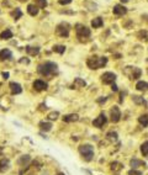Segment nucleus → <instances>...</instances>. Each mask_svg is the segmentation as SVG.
<instances>
[{
    "label": "nucleus",
    "instance_id": "nucleus-1",
    "mask_svg": "<svg viewBox=\"0 0 148 175\" xmlns=\"http://www.w3.org/2000/svg\"><path fill=\"white\" fill-rule=\"evenodd\" d=\"M37 72L43 77H52L58 73V65L53 62H46V63H43V64L38 65Z\"/></svg>",
    "mask_w": 148,
    "mask_h": 175
},
{
    "label": "nucleus",
    "instance_id": "nucleus-2",
    "mask_svg": "<svg viewBox=\"0 0 148 175\" xmlns=\"http://www.w3.org/2000/svg\"><path fill=\"white\" fill-rule=\"evenodd\" d=\"M106 63H107L106 57H96V55L90 57L87 61V64L90 69H100V68H102L104 65H106Z\"/></svg>",
    "mask_w": 148,
    "mask_h": 175
},
{
    "label": "nucleus",
    "instance_id": "nucleus-3",
    "mask_svg": "<svg viewBox=\"0 0 148 175\" xmlns=\"http://www.w3.org/2000/svg\"><path fill=\"white\" fill-rule=\"evenodd\" d=\"M79 153L87 162H90L94 157V147L90 144H83L79 147Z\"/></svg>",
    "mask_w": 148,
    "mask_h": 175
},
{
    "label": "nucleus",
    "instance_id": "nucleus-4",
    "mask_svg": "<svg viewBox=\"0 0 148 175\" xmlns=\"http://www.w3.org/2000/svg\"><path fill=\"white\" fill-rule=\"evenodd\" d=\"M75 32H77V36L79 38H87V37H90V30H89L87 26L81 25V24H77L75 25Z\"/></svg>",
    "mask_w": 148,
    "mask_h": 175
},
{
    "label": "nucleus",
    "instance_id": "nucleus-5",
    "mask_svg": "<svg viewBox=\"0 0 148 175\" xmlns=\"http://www.w3.org/2000/svg\"><path fill=\"white\" fill-rule=\"evenodd\" d=\"M69 31H70V26L67 22H62L56 27V33L61 37H68L69 36Z\"/></svg>",
    "mask_w": 148,
    "mask_h": 175
},
{
    "label": "nucleus",
    "instance_id": "nucleus-6",
    "mask_svg": "<svg viewBox=\"0 0 148 175\" xmlns=\"http://www.w3.org/2000/svg\"><path fill=\"white\" fill-rule=\"evenodd\" d=\"M124 73L130 78V79H138V78L141 77V74H142L141 69L136 68V67H126Z\"/></svg>",
    "mask_w": 148,
    "mask_h": 175
},
{
    "label": "nucleus",
    "instance_id": "nucleus-7",
    "mask_svg": "<svg viewBox=\"0 0 148 175\" xmlns=\"http://www.w3.org/2000/svg\"><path fill=\"white\" fill-rule=\"evenodd\" d=\"M101 80L104 84H114L115 80H116V74L111 72H106L101 75Z\"/></svg>",
    "mask_w": 148,
    "mask_h": 175
},
{
    "label": "nucleus",
    "instance_id": "nucleus-8",
    "mask_svg": "<svg viewBox=\"0 0 148 175\" xmlns=\"http://www.w3.org/2000/svg\"><path fill=\"white\" fill-rule=\"evenodd\" d=\"M110 117H111V122L116 123V122L120 121L121 118V112H120V109L117 106H114L112 109L110 110Z\"/></svg>",
    "mask_w": 148,
    "mask_h": 175
},
{
    "label": "nucleus",
    "instance_id": "nucleus-9",
    "mask_svg": "<svg viewBox=\"0 0 148 175\" xmlns=\"http://www.w3.org/2000/svg\"><path fill=\"white\" fill-rule=\"evenodd\" d=\"M33 88H35V90H37V91H43V90H47L48 89V84L41 79H37L33 81Z\"/></svg>",
    "mask_w": 148,
    "mask_h": 175
},
{
    "label": "nucleus",
    "instance_id": "nucleus-10",
    "mask_svg": "<svg viewBox=\"0 0 148 175\" xmlns=\"http://www.w3.org/2000/svg\"><path fill=\"white\" fill-rule=\"evenodd\" d=\"M107 122V118H106V116L104 114H101V115H99L98 117L94 120V122H92V125L95 126V127H98V128H101L104 125H105Z\"/></svg>",
    "mask_w": 148,
    "mask_h": 175
},
{
    "label": "nucleus",
    "instance_id": "nucleus-11",
    "mask_svg": "<svg viewBox=\"0 0 148 175\" xmlns=\"http://www.w3.org/2000/svg\"><path fill=\"white\" fill-rule=\"evenodd\" d=\"M10 90H11V94L13 95H17V94H21L22 92V88L21 85L18 83H15V81H13V83H10Z\"/></svg>",
    "mask_w": 148,
    "mask_h": 175
},
{
    "label": "nucleus",
    "instance_id": "nucleus-12",
    "mask_svg": "<svg viewBox=\"0 0 148 175\" xmlns=\"http://www.w3.org/2000/svg\"><path fill=\"white\" fill-rule=\"evenodd\" d=\"M112 11H114V14L116 15V16H124V15L127 13V9H126L124 5H115Z\"/></svg>",
    "mask_w": 148,
    "mask_h": 175
},
{
    "label": "nucleus",
    "instance_id": "nucleus-13",
    "mask_svg": "<svg viewBox=\"0 0 148 175\" xmlns=\"http://www.w3.org/2000/svg\"><path fill=\"white\" fill-rule=\"evenodd\" d=\"M31 162V157H30V155H21L20 158H18V160H17V164L20 165V166H22V168H26V166L28 165V163Z\"/></svg>",
    "mask_w": 148,
    "mask_h": 175
},
{
    "label": "nucleus",
    "instance_id": "nucleus-14",
    "mask_svg": "<svg viewBox=\"0 0 148 175\" xmlns=\"http://www.w3.org/2000/svg\"><path fill=\"white\" fill-rule=\"evenodd\" d=\"M11 58H13V53L10 50L5 48V50L0 51V61H9Z\"/></svg>",
    "mask_w": 148,
    "mask_h": 175
},
{
    "label": "nucleus",
    "instance_id": "nucleus-15",
    "mask_svg": "<svg viewBox=\"0 0 148 175\" xmlns=\"http://www.w3.org/2000/svg\"><path fill=\"white\" fill-rule=\"evenodd\" d=\"M9 166H10L9 159H6V158L0 159V173H5L9 169Z\"/></svg>",
    "mask_w": 148,
    "mask_h": 175
},
{
    "label": "nucleus",
    "instance_id": "nucleus-16",
    "mask_svg": "<svg viewBox=\"0 0 148 175\" xmlns=\"http://www.w3.org/2000/svg\"><path fill=\"white\" fill-rule=\"evenodd\" d=\"M78 120H79V116H78L77 114H69L63 117V121L64 122H75Z\"/></svg>",
    "mask_w": 148,
    "mask_h": 175
},
{
    "label": "nucleus",
    "instance_id": "nucleus-17",
    "mask_svg": "<svg viewBox=\"0 0 148 175\" xmlns=\"http://www.w3.org/2000/svg\"><path fill=\"white\" fill-rule=\"evenodd\" d=\"M27 13L31 15V16H36V15L38 14V7H37L35 4H30V5H27Z\"/></svg>",
    "mask_w": 148,
    "mask_h": 175
},
{
    "label": "nucleus",
    "instance_id": "nucleus-18",
    "mask_svg": "<svg viewBox=\"0 0 148 175\" xmlns=\"http://www.w3.org/2000/svg\"><path fill=\"white\" fill-rule=\"evenodd\" d=\"M40 128H41V131H44V132H48V131H51L52 129V123L51 122H40Z\"/></svg>",
    "mask_w": 148,
    "mask_h": 175
},
{
    "label": "nucleus",
    "instance_id": "nucleus-19",
    "mask_svg": "<svg viewBox=\"0 0 148 175\" xmlns=\"http://www.w3.org/2000/svg\"><path fill=\"white\" fill-rule=\"evenodd\" d=\"M136 89L139 91H147L148 90V83L147 81H138L136 84Z\"/></svg>",
    "mask_w": 148,
    "mask_h": 175
},
{
    "label": "nucleus",
    "instance_id": "nucleus-20",
    "mask_svg": "<svg viewBox=\"0 0 148 175\" xmlns=\"http://www.w3.org/2000/svg\"><path fill=\"white\" fill-rule=\"evenodd\" d=\"M0 38H1V40H10V38H13V32H11V30L6 28L5 31H3L1 33H0Z\"/></svg>",
    "mask_w": 148,
    "mask_h": 175
},
{
    "label": "nucleus",
    "instance_id": "nucleus-21",
    "mask_svg": "<svg viewBox=\"0 0 148 175\" xmlns=\"http://www.w3.org/2000/svg\"><path fill=\"white\" fill-rule=\"evenodd\" d=\"M26 52L30 54V55H37L40 53V47H31V46H27L26 47Z\"/></svg>",
    "mask_w": 148,
    "mask_h": 175
},
{
    "label": "nucleus",
    "instance_id": "nucleus-22",
    "mask_svg": "<svg viewBox=\"0 0 148 175\" xmlns=\"http://www.w3.org/2000/svg\"><path fill=\"white\" fill-rule=\"evenodd\" d=\"M102 25H104V21H102L101 17H95L94 20L91 21V26L94 28H99V27H101Z\"/></svg>",
    "mask_w": 148,
    "mask_h": 175
},
{
    "label": "nucleus",
    "instance_id": "nucleus-23",
    "mask_svg": "<svg viewBox=\"0 0 148 175\" xmlns=\"http://www.w3.org/2000/svg\"><path fill=\"white\" fill-rule=\"evenodd\" d=\"M87 83H85V80H83L81 78H75L74 79V87L75 88H84Z\"/></svg>",
    "mask_w": 148,
    "mask_h": 175
},
{
    "label": "nucleus",
    "instance_id": "nucleus-24",
    "mask_svg": "<svg viewBox=\"0 0 148 175\" xmlns=\"http://www.w3.org/2000/svg\"><path fill=\"white\" fill-rule=\"evenodd\" d=\"M130 165L132 166V169H136V168H138L139 165H144V163L138 160V159H136V158H133V159H131V162H130Z\"/></svg>",
    "mask_w": 148,
    "mask_h": 175
},
{
    "label": "nucleus",
    "instance_id": "nucleus-25",
    "mask_svg": "<svg viewBox=\"0 0 148 175\" xmlns=\"http://www.w3.org/2000/svg\"><path fill=\"white\" fill-rule=\"evenodd\" d=\"M138 122L143 126V127H147L148 126V115H142V116H139Z\"/></svg>",
    "mask_w": 148,
    "mask_h": 175
},
{
    "label": "nucleus",
    "instance_id": "nucleus-26",
    "mask_svg": "<svg viewBox=\"0 0 148 175\" xmlns=\"http://www.w3.org/2000/svg\"><path fill=\"white\" fill-rule=\"evenodd\" d=\"M53 51L59 54H63L65 52V46H63V44H56V46H53Z\"/></svg>",
    "mask_w": 148,
    "mask_h": 175
},
{
    "label": "nucleus",
    "instance_id": "nucleus-27",
    "mask_svg": "<svg viewBox=\"0 0 148 175\" xmlns=\"http://www.w3.org/2000/svg\"><path fill=\"white\" fill-rule=\"evenodd\" d=\"M133 102L137 104V105H143V104H146V101H144V99L142 98V96H138V95H133Z\"/></svg>",
    "mask_w": 148,
    "mask_h": 175
},
{
    "label": "nucleus",
    "instance_id": "nucleus-28",
    "mask_svg": "<svg viewBox=\"0 0 148 175\" xmlns=\"http://www.w3.org/2000/svg\"><path fill=\"white\" fill-rule=\"evenodd\" d=\"M11 16L14 17V20H18V18L22 16V11L20 9H15L13 13H11Z\"/></svg>",
    "mask_w": 148,
    "mask_h": 175
},
{
    "label": "nucleus",
    "instance_id": "nucleus-29",
    "mask_svg": "<svg viewBox=\"0 0 148 175\" xmlns=\"http://www.w3.org/2000/svg\"><path fill=\"white\" fill-rule=\"evenodd\" d=\"M121 169H122V164H120L118 162L111 163V170H114V172H120Z\"/></svg>",
    "mask_w": 148,
    "mask_h": 175
},
{
    "label": "nucleus",
    "instance_id": "nucleus-30",
    "mask_svg": "<svg viewBox=\"0 0 148 175\" xmlns=\"http://www.w3.org/2000/svg\"><path fill=\"white\" fill-rule=\"evenodd\" d=\"M141 153L143 154V157H147L148 155V142L142 143V146H141Z\"/></svg>",
    "mask_w": 148,
    "mask_h": 175
},
{
    "label": "nucleus",
    "instance_id": "nucleus-31",
    "mask_svg": "<svg viewBox=\"0 0 148 175\" xmlns=\"http://www.w3.org/2000/svg\"><path fill=\"white\" fill-rule=\"evenodd\" d=\"M35 5L37 7H40V9H44L47 6V0H36Z\"/></svg>",
    "mask_w": 148,
    "mask_h": 175
},
{
    "label": "nucleus",
    "instance_id": "nucleus-32",
    "mask_svg": "<svg viewBox=\"0 0 148 175\" xmlns=\"http://www.w3.org/2000/svg\"><path fill=\"white\" fill-rule=\"evenodd\" d=\"M106 137H107V138H109L110 141H112V142H114V141L117 139V133H116V132H109V133L106 135Z\"/></svg>",
    "mask_w": 148,
    "mask_h": 175
},
{
    "label": "nucleus",
    "instance_id": "nucleus-33",
    "mask_svg": "<svg viewBox=\"0 0 148 175\" xmlns=\"http://www.w3.org/2000/svg\"><path fill=\"white\" fill-rule=\"evenodd\" d=\"M59 116V114L57 112V111H53V112H51L50 115H48V118H50V120H52V121H53V120H57V117Z\"/></svg>",
    "mask_w": 148,
    "mask_h": 175
},
{
    "label": "nucleus",
    "instance_id": "nucleus-34",
    "mask_svg": "<svg viewBox=\"0 0 148 175\" xmlns=\"http://www.w3.org/2000/svg\"><path fill=\"white\" fill-rule=\"evenodd\" d=\"M128 175H142V173L138 172V170H136V169H131L128 172Z\"/></svg>",
    "mask_w": 148,
    "mask_h": 175
},
{
    "label": "nucleus",
    "instance_id": "nucleus-35",
    "mask_svg": "<svg viewBox=\"0 0 148 175\" xmlns=\"http://www.w3.org/2000/svg\"><path fill=\"white\" fill-rule=\"evenodd\" d=\"M138 37H144V41L148 40V35H147L146 31H141V32L138 33Z\"/></svg>",
    "mask_w": 148,
    "mask_h": 175
},
{
    "label": "nucleus",
    "instance_id": "nucleus-36",
    "mask_svg": "<svg viewBox=\"0 0 148 175\" xmlns=\"http://www.w3.org/2000/svg\"><path fill=\"white\" fill-rule=\"evenodd\" d=\"M70 3H72V0H59V4H61V5H68Z\"/></svg>",
    "mask_w": 148,
    "mask_h": 175
},
{
    "label": "nucleus",
    "instance_id": "nucleus-37",
    "mask_svg": "<svg viewBox=\"0 0 148 175\" xmlns=\"http://www.w3.org/2000/svg\"><path fill=\"white\" fill-rule=\"evenodd\" d=\"M18 62H20L21 64H28V63H30V59H27V58H21Z\"/></svg>",
    "mask_w": 148,
    "mask_h": 175
},
{
    "label": "nucleus",
    "instance_id": "nucleus-38",
    "mask_svg": "<svg viewBox=\"0 0 148 175\" xmlns=\"http://www.w3.org/2000/svg\"><path fill=\"white\" fill-rule=\"evenodd\" d=\"M106 100H107V99L105 98V96H101V98H99L98 100H96V101H98L99 104H104V102H105V101H106Z\"/></svg>",
    "mask_w": 148,
    "mask_h": 175
},
{
    "label": "nucleus",
    "instance_id": "nucleus-39",
    "mask_svg": "<svg viewBox=\"0 0 148 175\" xmlns=\"http://www.w3.org/2000/svg\"><path fill=\"white\" fill-rule=\"evenodd\" d=\"M3 77H4V79H7V78H9V73H7V72H4V73H3Z\"/></svg>",
    "mask_w": 148,
    "mask_h": 175
},
{
    "label": "nucleus",
    "instance_id": "nucleus-40",
    "mask_svg": "<svg viewBox=\"0 0 148 175\" xmlns=\"http://www.w3.org/2000/svg\"><path fill=\"white\" fill-rule=\"evenodd\" d=\"M111 89H112L114 91H117V90H118L117 87H116V85H115V84H112V87H111Z\"/></svg>",
    "mask_w": 148,
    "mask_h": 175
},
{
    "label": "nucleus",
    "instance_id": "nucleus-41",
    "mask_svg": "<svg viewBox=\"0 0 148 175\" xmlns=\"http://www.w3.org/2000/svg\"><path fill=\"white\" fill-rule=\"evenodd\" d=\"M57 175H65V174H64V173H58Z\"/></svg>",
    "mask_w": 148,
    "mask_h": 175
},
{
    "label": "nucleus",
    "instance_id": "nucleus-42",
    "mask_svg": "<svg viewBox=\"0 0 148 175\" xmlns=\"http://www.w3.org/2000/svg\"><path fill=\"white\" fill-rule=\"evenodd\" d=\"M121 1H122V3H127L128 0H121Z\"/></svg>",
    "mask_w": 148,
    "mask_h": 175
},
{
    "label": "nucleus",
    "instance_id": "nucleus-43",
    "mask_svg": "<svg viewBox=\"0 0 148 175\" xmlns=\"http://www.w3.org/2000/svg\"><path fill=\"white\" fill-rule=\"evenodd\" d=\"M20 1H26V0H20Z\"/></svg>",
    "mask_w": 148,
    "mask_h": 175
}]
</instances>
